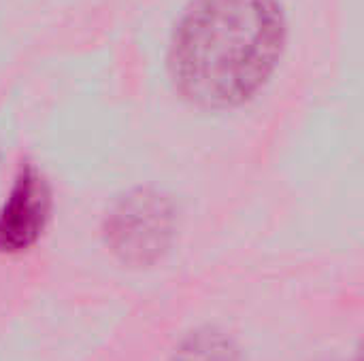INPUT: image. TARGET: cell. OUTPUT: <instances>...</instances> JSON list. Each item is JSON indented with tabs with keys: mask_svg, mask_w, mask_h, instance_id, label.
<instances>
[{
	"mask_svg": "<svg viewBox=\"0 0 364 361\" xmlns=\"http://www.w3.org/2000/svg\"><path fill=\"white\" fill-rule=\"evenodd\" d=\"M284 43L277 0H192L171 36L168 74L188 102L232 109L267 83Z\"/></svg>",
	"mask_w": 364,
	"mask_h": 361,
	"instance_id": "cell-1",
	"label": "cell"
},
{
	"mask_svg": "<svg viewBox=\"0 0 364 361\" xmlns=\"http://www.w3.org/2000/svg\"><path fill=\"white\" fill-rule=\"evenodd\" d=\"M175 361H241L239 351L218 332H196L177 351Z\"/></svg>",
	"mask_w": 364,
	"mask_h": 361,
	"instance_id": "cell-4",
	"label": "cell"
},
{
	"mask_svg": "<svg viewBox=\"0 0 364 361\" xmlns=\"http://www.w3.org/2000/svg\"><path fill=\"white\" fill-rule=\"evenodd\" d=\"M173 206L154 191L126 196L107 219V243L128 264H149L173 236Z\"/></svg>",
	"mask_w": 364,
	"mask_h": 361,
	"instance_id": "cell-2",
	"label": "cell"
},
{
	"mask_svg": "<svg viewBox=\"0 0 364 361\" xmlns=\"http://www.w3.org/2000/svg\"><path fill=\"white\" fill-rule=\"evenodd\" d=\"M49 206L51 196L41 172L34 166L21 168L0 206V253L30 249L45 230Z\"/></svg>",
	"mask_w": 364,
	"mask_h": 361,
	"instance_id": "cell-3",
	"label": "cell"
}]
</instances>
